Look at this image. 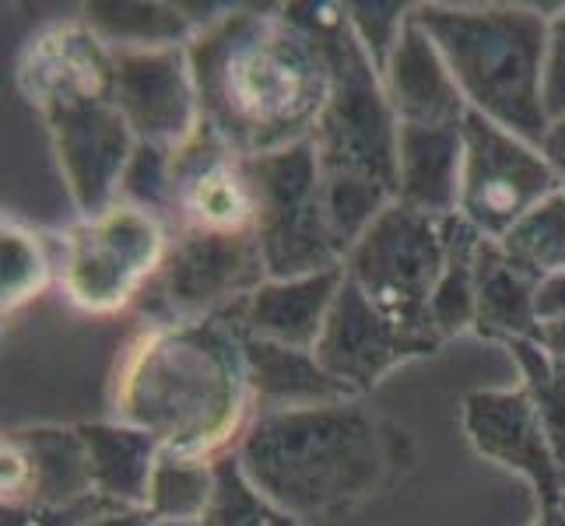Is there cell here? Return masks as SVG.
<instances>
[{"mask_svg": "<svg viewBox=\"0 0 565 526\" xmlns=\"http://www.w3.org/2000/svg\"><path fill=\"white\" fill-rule=\"evenodd\" d=\"M243 347H246L249 386H253L257 415L299 411V407H320V404H341V400H362L327 373V368L317 362L313 351L281 347V344L257 341V337H246V334H243Z\"/></svg>", "mask_w": 565, "mask_h": 526, "instance_id": "cell-22", "label": "cell"}, {"mask_svg": "<svg viewBox=\"0 0 565 526\" xmlns=\"http://www.w3.org/2000/svg\"><path fill=\"white\" fill-rule=\"evenodd\" d=\"M74 428L85 442L95 495L113 509H145L162 446L141 428H130L116 418L85 421Z\"/></svg>", "mask_w": 565, "mask_h": 526, "instance_id": "cell-21", "label": "cell"}, {"mask_svg": "<svg viewBox=\"0 0 565 526\" xmlns=\"http://www.w3.org/2000/svg\"><path fill=\"white\" fill-rule=\"evenodd\" d=\"M198 526H302L249 481L236 453L214 463V495Z\"/></svg>", "mask_w": 565, "mask_h": 526, "instance_id": "cell-29", "label": "cell"}, {"mask_svg": "<svg viewBox=\"0 0 565 526\" xmlns=\"http://www.w3.org/2000/svg\"><path fill=\"white\" fill-rule=\"evenodd\" d=\"M236 460L281 513L313 526L373 495L386 471V446L362 400H341L257 415Z\"/></svg>", "mask_w": 565, "mask_h": 526, "instance_id": "cell-4", "label": "cell"}, {"mask_svg": "<svg viewBox=\"0 0 565 526\" xmlns=\"http://www.w3.org/2000/svg\"><path fill=\"white\" fill-rule=\"evenodd\" d=\"M460 421L475 453L527 481L541 509L565 505V466L555 457L537 407L520 383L467 394Z\"/></svg>", "mask_w": 565, "mask_h": 526, "instance_id": "cell-13", "label": "cell"}, {"mask_svg": "<svg viewBox=\"0 0 565 526\" xmlns=\"http://www.w3.org/2000/svg\"><path fill=\"white\" fill-rule=\"evenodd\" d=\"M53 257L46 239L18 218L0 222V313L4 320L32 305L53 281Z\"/></svg>", "mask_w": 565, "mask_h": 526, "instance_id": "cell-26", "label": "cell"}, {"mask_svg": "<svg viewBox=\"0 0 565 526\" xmlns=\"http://www.w3.org/2000/svg\"><path fill=\"white\" fill-rule=\"evenodd\" d=\"M92 32L113 50L186 46L198 32V18L180 4H134V0H99L82 8Z\"/></svg>", "mask_w": 565, "mask_h": 526, "instance_id": "cell-24", "label": "cell"}, {"mask_svg": "<svg viewBox=\"0 0 565 526\" xmlns=\"http://www.w3.org/2000/svg\"><path fill=\"white\" fill-rule=\"evenodd\" d=\"M412 8L415 4H369V0H362V4H344L348 25H352L359 46L369 53V61L376 64V71L386 67L390 50H394Z\"/></svg>", "mask_w": 565, "mask_h": 526, "instance_id": "cell-32", "label": "cell"}, {"mask_svg": "<svg viewBox=\"0 0 565 526\" xmlns=\"http://www.w3.org/2000/svg\"><path fill=\"white\" fill-rule=\"evenodd\" d=\"M14 82L32 109L74 95L113 99V46L92 32L85 18L53 22L25 43Z\"/></svg>", "mask_w": 565, "mask_h": 526, "instance_id": "cell-17", "label": "cell"}, {"mask_svg": "<svg viewBox=\"0 0 565 526\" xmlns=\"http://www.w3.org/2000/svg\"><path fill=\"white\" fill-rule=\"evenodd\" d=\"M267 281L253 232H193L172 228L169 257L145 291L151 323L218 320Z\"/></svg>", "mask_w": 565, "mask_h": 526, "instance_id": "cell-9", "label": "cell"}, {"mask_svg": "<svg viewBox=\"0 0 565 526\" xmlns=\"http://www.w3.org/2000/svg\"><path fill=\"white\" fill-rule=\"evenodd\" d=\"M341 281H344V267L309 278L264 281L232 313V320H236L239 334L246 337L296 347V351H313L330 316V305H334L341 291Z\"/></svg>", "mask_w": 565, "mask_h": 526, "instance_id": "cell-19", "label": "cell"}, {"mask_svg": "<svg viewBox=\"0 0 565 526\" xmlns=\"http://www.w3.org/2000/svg\"><path fill=\"white\" fill-rule=\"evenodd\" d=\"M531 526H565V505H555V509H537V519Z\"/></svg>", "mask_w": 565, "mask_h": 526, "instance_id": "cell-39", "label": "cell"}, {"mask_svg": "<svg viewBox=\"0 0 565 526\" xmlns=\"http://www.w3.org/2000/svg\"><path fill=\"white\" fill-rule=\"evenodd\" d=\"M103 509H113L103 498L77 505H4V526H82Z\"/></svg>", "mask_w": 565, "mask_h": 526, "instance_id": "cell-33", "label": "cell"}, {"mask_svg": "<svg viewBox=\"0 0 565 526\" xmlns=\"http://www.w3.org/2000/svg\"><path fill=\"white\" fill-rule=\"evenodd\" d=\"M463 127V124H460ZM460 127H404L397 133V204L428 218L460 211L463 133Z\"/></svg>", "mask_w": 565, "mask_h": 526, "instance_id": "cell-20", "label": "cell"}, {"mask_svg": "<svg viewBox=\"0 0 565 526\" xmlns=\"http://www.w3.org/2000/svg\"><path fill=\"white\" fill-rule=\"evenodd\" d=\"M537 344H541V351L548 355L558 368H565V320H555V323H544L541 330H537V337H534Z\"/></svg>", "mask_w": 565, "mask_h": 526, "instance_id": "cell-37", "label": "cell"}, {"mask_svg": "<svg viewBox=\"0 0 565 526\" xmlns=\"http://www.w3.org/2000/svg\"><path fill=\"white\" fill-rule=\"evenodd\" d=\"M257 183V225L267 281L309 278L344 267V246L330 225L313 141L249 159Z\"/></svg>", "mask_w": 565, "mask_h": 526, "instance_id": "cell-8", "label": "cell"}, {"mask_svg": "<svg viewBox=\"0 0 565 526\" xmlns=\"http://www.w3.org/2000/svg\"><path fill=\"white\" fill-rule=\"evenodd\" d=\"M510 355L520 368V386L527 389L531 404L537 407L544 432L552 439V450L565 466V368H558L544 355L537 341L510 344Z\"/></svg>", "mask_w": 565, "mask_h": 526, "instance_id": "cell-30", "label": "cell"}, {"mask_svg": "<svg viewBox=\"0 0 565 526\" xmlns=\"http://www.w3.org/2000/svg\"><path fill=\"white\" fill-rule=\"evenodd\" d=\"M534 309H537V330L544 323L565 320V270H558V275H548V278L537 281Z\"/></svg>", "mask_w": 565, "mask_h": 526, "instance_id": "cell-35", "label": "cell"}, {"mask_svg": "<svg viewBox=\"0 0 565 526\" xmlns=\"http://www.w3.org/2000/svg\"><path fill=\"white\" fill-rule=\"evenodd\" d=\"M113 103L148 148L180 151L204 127L186 46L113 50Z\"/></svg>", "mask_w": 565, "mask_h": 526, "instance_id": "cell-12", "label": "cell"}, {"mask_svg": "<svg viewBox=\"0 0 565 526\" xmlns=\"http://www.w3.org/2000/svg\"><path fill=\"white\" fill-rule=\"evenodd\" d=\"M541 151L548 154V162H552V169H555V175H558V183H562V190H565V116L552 120L548 138H544Z\"/></svg>", "mask_w": 565, "mask_h": 526, "instance_id": "cell-36", "label": "cell"}, {"mask_svg": "<svg viewBox=\"0 0 565 526\" xmlns=\"http://www.w3.org/2000/svg\"><path fill=\"white\" fill-rule=\"evenodd\" d=\"M109 418L141 428L162 453L193 460L236 453L257 418L236 320L151 323L116 365Z\"/></svg>", "mask_w": 565, "mask_h": 526, "instance_id": "cell-2", "label": "cell"}, {"mask_svg": "<svg viewBox=\"0 0 565 526\" xmlns=\"http://www.w3.org/2000/svg\"><path fill=\"white\" fill-rule=\"evenodd\" d=\"M82 526H154L148 509H103Z\"/></svg>", "mask_w": 565, "mask_h": 526, "instance_id": "cell-38", "label": "cell"}, {"mask_svg": "<svg viewBox=\"0 0 565 526\" xmlns=\"http://www.w3.org/2000/svg\"><path fill=\"white\" fill-rule=\"evenodd\" d=\"M537 281L520 270L502 253L495 239L478 249V299H475V334L484 341L516 344L537 337Z\"/></svg>", "mask_w": 565, "mask_h": 526, "instance_id": "cell-23", "label": "cell"}, {"mask_svg": "<svg viewBox=\"0 0 565 526\" xmlns=\"http://www.w3.org/2000/svg\"><path fill=\"white\" fill-rule=\"evenodd\" d=\"M99 498L92 489L85 442L77 428H14L0 442V502L77 505Z\"/></svg>", "mask_w": 565, "mask_h": 526, "instance_id": "cell-16", "label": "cell"}, {"mask_svg": "<svg viewBox=\"0 0 565 526\" xmlns=\"http://www.w3.org/2000/svg\"><path fill=\"white\" fill-rule=\"evenodd\" d=\"M154 526H198V523H154Z\"/></svg>", "mask_w": 565, "mask_h": 526, "instance_id": "cell-40", "label": "cell"}, {"mask_svg": "<svg viewBox=\"0 0 565 526\" xmlns=\"http://www.w3.org/2000/svg\"><path fill=\"white\" fill-rule=\"evenodd\" d=\"M446 222L390 204L352 243L344 275L401 330L415 358L443 347L433 326V296L446 264Z\"/></svg>", "mask_w": 565, "mask_h": 526, "instance_id": "cell-6", "label": "cell"}, {"mask_svg": "<svg viewBox=\"0 0 565 526\" xmlns=\"http://www.w3.org/2000/svg\"><path fill=\"white\" fill-rule=\"evenodd\" d=\"M120 201H127L134 207H145L151 214H159L162 222H169V211H172V151L141 144L138 154H134L127 175H124Z\"/></svg>", "mask_w": 565, "mask_h": 526, "instance_id": "cell-31", "label": "cell"}, {"mask_svg": "<svg viewBox=\"0 0 565 526\" xmlns=\"http://www.w3.org/2000/svg\"><path fill=\"white\" fill-rule=\"evenodd\" d=\"M463 175H460V218L484 239H502L523 214L562 190L558 175L541 144H531L513 130L467 112Z\"/></svg>", "mask_w": 565, "mask_h": 526, "instance_id": "cell-10", "label": "cell"}, {"mask_svg": "<svg viewBox=\"0 0 565 526\" xmlns=\"http://www.w3.org/2000/svg\"><path fill=\"white\" fill-rule=\"evenodd\" d=\"M544 103L548 116H565V4L548 18V61H544Z\"/></svg>", "mask_w": 565, "mask_h": 526, "instance_id": "cell-34", "label": "cell"}, {"mask_svg": "<svg viewBox=\"0 0 565 526\" xmlns=\"http://www.w3.org/2000/svg\"><path fill=\"white\" fill-rule=\"evenodd\" d=\"M253 225H257V183L249 159L201 127L198 138L172 151L169 228L253 232Z\"/></svg>", "mask_w": 565, "mask_h": 526, "instance_id": "cell-14", "label": "cell"}, {"mask_svg": "<svg viewBox=\"0 0 565 526\" xmlns=\"http://www.w3.org/2000/svg\"><path fill=\"white\" fill-rule=\"evenodd\" d=\"M313 355L355 397L373 394L394 368L415 358L407 341L401 337V330L369 302V296L355 281H348V275L341 281L334 305H330V316L323 323Z\"/></svg>", "mask_w": 565, "mask_h": 526, "instance_id": "cell-15", "label": "cell"}, {"mask_svg": "<svg viewBox=\"0 0 565 526\" xmlns=\"http://www.w3.org/2000/svg\"><path fill=\"white\" fill-rule=\"evenodd\" d=\"M499 246L534 281L565 270V190H555L548 201L523 214Z\"/></svg>", "mask_w": 565, "mask_h": 526, "instance_id": "cell-28", "label": "cell"}, {"mask_svg": "<svg viewBox=\"0 0 565 526\" xmlns=\"http://www.w3.org/2000/svg\"><path fill=\"white\" fill-rule=\"evenodd\" d=\"M415 18L446 56L467 109L544 144L552 127L544 103L548 18L534 4H415Z\"/></svg>", "mask_w": 565, "mask_h": 526, "instance_id": "cell-5", "label": "cell"}, {"mask_svg": "<svg viewBox=\"0 0 565 526\" xmlns=\"http://www.w3.org/2000/svg\"><path fill=\"white\" fill-rule=\"evenodd\" d=\"M214 463L162 453L154 463L145 509L154 523H201L214 495Z\"/></svg>", "mask_w": 565, "mask_h": 526, "instance_id": "cell-27", "label": "cell"}, {"mask_svg": "<svg viewBox=\"0 0 565 526\" xmlns=\"http://www.w3.org/2000/svg\"><path fill=\"white\" fill-rule=\"evenodd\" d=\"M201 120L243 159L313 141L330 99V61L285 8H222L186 43Z\"/></svg>", "mask_w": 565, "mask_h": 526, "instance_id": "cell-1", "label": "cell"}, {"mask_svg": "<svg viewBox=\"0 0 565 526\" xmlns=\"http://www.w3.org/2000/svg\"><path fill=\"white\" fill-rule=\"evenodd\" d=\"M484 236L467 225L460 214L446 222V264L433 296V326L439 341L475 334V299H478V249Z\"/></svg>", "mask_w": 565, "mask_h": 526, "instance_id": "cell-25", "label": "cell"}, {"mask_svg": "<svg viewBox=\"0 0 565 526\" xmlns=\"http://www.w3.org/2000/svg\"><path fill=\"white\" fill-rule=\"evenodd\" d=\"M35 112L46 124L53 159L77 218H95L120 201L124 175L141 144L116 103L99 95H74Z\"/></svg>", "mask_w": 565, "mask_h": 526, "instance_id": "cell-11", "label": "cell"}, {"mask_svg": "<svg viewBox=\"0 0 565 526\" xmlns=\"http://www.w3.org/2000/svg\"><path fill=\"white\" fill-rule=\"evenodd\" d=\"M172 228L159 214L116 201L95 218H77L61 243L64 296L88 316H116L145 299L169 257Z\"/></svg>", "mask_w": 565, "mask_h": 526, "instance_id": "cell-7", "label": "cell"}, {"mask_svg": "<svg viewBox=\"0 0 565 526\" xmlns=\"http://www.w3.org/2000/svg\"><path fill=\"white\" fill-rule=\"evenodd\" d=\"M330 61V99L313 133V151L327 193L330 225L344 246L397 204V133L401 124L386 103L383 77L348 25L344 4H281Z\"/></svg>", "mask_w": 565, "mask_h": 526, "instance_id": "cell-3", "label": "cell"}, {"mask_svg": "<svg viewBox=\"0 0 565 526\" xmlns=\"http://www.w3.org/2000/svg\"><path fill=\"white\" fill-rule=\"evenodd\" d=\"M380 77L386 103L404 127H460L471 112L446 56L415 18V8L407 14Z\"/></svg>", "mask_w": 565, "mask_h": 526, "instance_id": "cell-18", "label": "cell"}]
</instances>
